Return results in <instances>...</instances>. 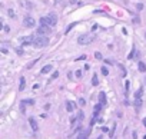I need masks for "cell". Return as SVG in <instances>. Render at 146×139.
<instances>
[{
  "mask_svg": "<svg viewBox=\"0 0 146 139\" xmlns=\"http://www.w3.org/2000/svg\"><path fill=\"white\" fill-rule=\"evenodd\" d=\"M40 23H42V26H54L57 23V16L54 13H50L49 16L42 17L40 19Z\"/></svg>",
  "mask_w": 146,
  "mask_h": 139,
  "instance_id": "6da1fadb",
  "label": "cell"
},
{
  "mask_svg": "<svg viewBox=\"0 0 146 139\" xmlns=\"http://www.w3.org/2000/svg\"><path fill=\"white\" fill-rule=\"evenodd\" d=\"M95 34L93 33H85V34H80L79 37H77V43L79 44H89V43H92L93 40H95Z\"/></svg>",
  "mask_w": 146,
  "mask_h": 139,
  "instance_id": "7a4b0ae2",
  "label": "cell"
},
{
  "mask_svg": "<svg viewBox=\"0 0 146 139\" xmlns=\"http://www.w3.org/2000/svg\"><path fill=\"white\" fill-rule=\"evenodd\" d=\"M49 44V39L46 37V36H36L34 39H33V46L34 47H46Z\"/></svg>",
  "mask_w": 146,
  "mask_h": 139,
  "instance_id": "3957f363",
  "label": "cell"
},
{
  "mask_svg": "<svg viewBox=\"0 0 146 139\" xmlns=\"http://www.w3.org/2000/svg\"><path fill=\"white\" fill-rule=\"evenodd\" d=\"M34 23H36V20H34L33 17H26V19H23V26H24V27H33Z\"/></svg>",
  "mask_w": 146,
  "mask_h": 139,
  "instance_id": "277c9868",
  "label": "cell"
},
{
  "mask_svg": "<svg viewBox=\"0 0 146 139\" xmlns=\"http://www.w3.org/2000/svg\"><path fill=\"white\" fill-rule=\"evenodd\" d=\"M37 33H39V34H50L52 30H50L49 26H40V27L37 29Z\"/></svg>",
  "mask_w": 146,
  "mask_h": 139,
  "instance_id": "5b68a950",
  "label": "cell"
},
{
  "mask_svg": "<svg viewBox=\"0 0 146 139\" xmlns=\"http://www.w3.org/2000/svg\"><path fill=\"white\" fill-rule=\"evenodd\" d=\"M33 36H29V37H23L22 39V46H27V44H33Z\"/></svg>",
  "mask_w": 146,
  "mask_h": 139,
  "instance_id": "8992f818",
  "label": "cell"
},
{
  "mask_svg": "<svg viewBox=\"0 0 146 139\" xmlns=\"http://www.w3.org/2000/svg\"><path fill=\"white\" fill-rule=\"evenodd\" d=\"M19 3H20L23 7L29 9V10H32V9H33V3H30V1H26V0H19Z\"/></svg>",
  "mask_w": 146,
  "mask_h": 139,
  "instance_id": "52a82bcc",
  "label": "cell"
},
{
  "mask_svg": "<svg viewBox=\"0 0 146 139\" xmlns=\"http://www.w3.org/2000/svg\"><path fill=\"white\" fill-rule=\"evenodd\" d=\"M66 109H67V112H73L75 111V103L70 102V100H67L66 102Z\"/></svg>",
  "mask_w": 146,
  "mask_h": 139,
  "instance_id": "ba28073f",
  "label": "cell"
},
{
  "mask_svg": "<svg viewBox=\"0 0 146 139\" xmlns=\"http://www.w3.org/2000/svg\"><path fill=\"white\" fill-rule=\"evenodd\" d=\"M29 123H30V126H32L33 131H37L39 129V126H37V123H36V121L33 118H29Z\"/></svg>",
  "mask_w": 146,
  "mask_h": 139,
  "instance_id": "9c48e42d",
  "label": "cell"
},
{
  "mask_svg": "<svg viewBox=\"0 0 146 139\" xmlns=\"http://www.w3.org/2000/svg\"><path fill=\"white\" fill-rule=\"evenodd\" d=\"M99 102H100L102 105H106V95H105L103 92L99 93Z\"/></svg>",
  "mask_w": 146,
  "mask_h": 139,
  "instance_id": "30bf717a",
  "label": "cell"
},
{
  "mask_svg": "<svg viewBox=\"0 0 146 139\" xmlns=\"http://www.w3.org/2000/svg\"><path fill=\"white\" fill-rule=\"evenodd\" d=\"M89 132H90V131H83V132H80V135L77 136V139H87Z\"/></svg>",
  "mask_w": 146,
  "mask_h": 139,
  "instance_id": "8fae6325",
  "label": "cell"
},
{
  "mask_svg": "<svg viewBox=\"0 0 146 139\" xmlns=\"http://www.w3.org/2000/svg\"><path fill=\"white\" fill-rule=\"evenodd\" d=\"M26 88V79L24 78H20V85H19V90H23Z\"/></svg>",
  "mask_w": 146,
  "mask_h": 139,
  "instance_id": "7c38bea8",
  "label": "cell"
},
{
  "mask_svg": "<svg viewBox=\"0 0 146 139\" xmlns=\"http://www.w3.org/2000/svg\"><path fill=\"white\" fill-rule=\"evenodd\" d=\"M100 109H102V103H99V105H96V106H95V112H93V115H95V118H97V115H99V112H100Z\"/></svg>",
  "mask_w": 146,
  "mask_h": 139,
  "instance_id": "4fadbf2b",
  "label": "cell"
},
{
  "mask_svg": "<svg viewBox=\"0 0 146 139\" xmlns=\"http://www.w3.org/2000/svg\"><path fill=\"white\" fill-rule=\"evenodd\" d=\"M52 70V65H46L43 69H42V75H44V73H49Z\"/></svg>",
  "mask_w": 146,
  "mask_h": 139,
  "instance_id": "5bb4252c",
  "label": "cell"
},
{
  "mask_svg": "<svg viewBox=\"0 0 146 139\" xmlns=\"http://www.w3.org/2000/svg\"><path fill=\"white\" fill-rule=\"evenodd\" d=\"M138 66H139V70H141L142 73H145V72H146V65L143 63V62H139V65H138Z\"/></svg>",
  "mask_w": 146,
  "mask_h": 139,
  "instance_id": "9a60e30c",
  "label": "cell"
},
{
  "mask_svg": "<svg viewBox=\"0 0 146 139\" xmlns=\"http://www.w3.org/2000/svg\"><path fill=\"white\" fill-rule=\"evenodd\" d=\"M92 85H93V86H97V85H99V79H97L96 75H93V78H92Z\"/></svg>",
  "mask_w": 146,
  "mask_h": 139,
  "instance_id": "2e32d148",
  "label": "cell"
},
{
  "mask_svg": "<svg viewBox=\"0 0 146 139\" xmlns=\"http://www.w3.org/2000/svg\"><path fill=\"white\" fill-rule=\"evenodd\" d=\"M100 72H102V75H103V76H108V75H109V70H108V67H106V66H102Z\"/></svg>",
  "mask_w": 146,
  "mask_h": 139,
  "instance_id": "e0dca14e",
  "label": "cell"
},
{
  "mask_svg": "<svg viewBox=\"0 0 146 139\" xmlns=\"http://www.w3.org/2000/svg\"><path fill=\"white\" fill-rule=\"evenodd\" d=\"M22 103H23V105H34V100H33V99H26V100H23Z\"/></svg>",
  "mask_w": 146,
  "mask_h": 139,
  "instance_id": "ac0fdd59",
  "label": "cell"
},
{
  "mask_svg": "<svg viewBox=\"0 0 146 139\" xmlns=\"http://www.w3.org/2000/svg\"><path fill=\"white\" fill-rule=\"evenodd\" d=\"M76 24H77V23H72V24H69V26L66 27V33H69V32H70V30H72V29H73Z\"/></svg>",
  "mask_w": 146,
  "mask_h": 139,
  "instance_id": "d6986e66",
  "label": "cell"
},
{
  "mask_svg": "<svg viewBox=\"0 0 146 139\" xmlns=\"http://www.w3.org/2000/svg\"><path fill=\"white\" fill-rule=\"evenodd\" d=\"M135 98H136V99H142V89H139V90L135 93Z\"/></svg>",
  "mask_w": 146,
  "mask_h": 139,
  "instance_id": "ffe728a7",
  "label": "cell"
},
{
  "mask_svg": "<svg viewBox=\"0 0 146 139\" xmlns=\"http://www.w3.org/2000/svg\"><path fill=\"white\" fill-rule=\"evenodd\" d=\"M135 106H136V109H139V108L142 106V99H136V102H135Z\"/></svg>",
  "mask_w": 146,
  "mask_h": 139,
  "instance_id": "44dd1931",
  "label": "cell"
},
{
  "mask_svg": "<svg viewBox=\"0 0 146 139\" xmlns=\"http://www.w3.org/2000/svg\"><path fill=\"white\" fill-rule=\"evenodd\" d=\"M95 57H96L97 60H100V59H102V53H100V52H96V53H95Z\"/></svg>",
  "mask_w": 146,
  "mask_h": 139,
  "instance_id": "7402d4cb",
  "label": "cell"
},
{
  "mask_svg": "<svg viewBox=\"0 0 146 139\" xmlns=\"http://www.w3.org/2000/svg\"><path fill=\"white\" fill-rule=\"evenodd\" d=\"M83 118H85V115H83V112H79V115H77V119H79V121L82 122V121H83Z\"/></svg>",
  "mask_w": 146,
  "mask_h": 139,
  "instance_id": "603a6c76",
  "label": "cell"
},
{
  "mask_svg": "<svg viewBox=\"0 0 146 139\" xmlns=\"http://www.w3.org/2000/svg\"><path fill=\"white\" fill-rule=\"evenodd\" d=\"M115 129H116V125L113 126V129H112V131H110V133H109V136H110V138H113V135H115Z\"/></svg>",
  "mask_w": 146,
  "mask_h": 139,
  "instance_id": "cb8c5ba5",
  "label": "cell"
},
{
  "mask_svg": "<svg viewBox=\"0 0 146 139\" xmlns=\"http://www.w3.org/2000/svg\"><path fill=\"white\" fill-rule=\"evenodd\" d=\"M56 78H59V72H53V75H52V79H56Z\"/></svg>",
  "mask_w": 146,
  "mask_h": 139,
  "instance_id": "d4e9b609",
  "label": "cell"
},
{
  "mask_svg": "<svg viewBox=\"0 0 146 139\" xmlns=\"http://www.w3.org/2000/svg\"><path fill=\"white\" fill-rule=\"evenodd\" d=\"M76 78H82V70H76Z\"/></svg>",
  "mask_w": 146,
  "mask_h": 139,
  "instance_id": "484cf974",
  "label": "cell"
},
{
  "mask_svg": "<svg viewBox=\"0 0 146 139\" xmlns=\"http://www.w3.org/2000/svg\"><path fill=\"white\" fill-rule=\"evenodd\" d=\"M79 103H80V106H85L86 102H85V99H79Z\"/></svg>",
  "mask_w": 146,
  "mask_h": 139,
  "instance_id": "4316f807",
  "label": "cell"
},
{
  "mask_svg": "<svg viewBox=\"0 0 146 139\" xmlns=\"http://www.w3.org/2000/svg\"><path fill=\"white\" fill-rule=\"evenodd\" d=\"M9 16H10V17H14V11H13V10H9Z\"/></svg>",
  "mask_w": 146,
  "mask_h": 139,
  "instance_id": "83f0119b",
  "label": "cell"
},
{
  "mask_svg": "<svg viewBox=\"0 0 146 139\" xmlns=\"http://www.w3.org/2000/svg\"><path fill=\"white\" fill-rule=\"evenodd\" d=\"M95 122H96V118H93V119H92V121H90V128H92V126H93V125H95Z\"/></svg>",
  "mask_w": 146,
  "mask_h": 139,
  "instance_id": "f1b7e54d",
  "label": "cell"
},
{
  "mask_svg": "<svg viewBox=\"0 0 146 139\" xmlns=\"http://www.w3.org/2000/svg\"><path fill=\"white\" fill-rule=\"evenodd\" d=\"M133 55H135V49L130 52V55H129V59H132V57H133Z\"/></svg>",
  "mask_w": 146,
  "mask_h": 139,
  "instance_id": "f546056e",
  "label": "cell"
},
{
  "mask_svg": "<svg viewBox=\"0 0 146 139\" xmlns=\"http://www.w3.org/2000/svg\"><path fill=\"white\" fill-rule=\"evenodd\" d=\"M136 9H138V10H142V9H143V4H138V7H136Z\"/></svg>",
  "mask_w": 146,
  "mask_h": 139,
  "instance_id": "4dcf8cb0",
  "label": "cell"
},
{
  "mask_svg": "<svg viewBox=\"0 0 146 139\" xmlns=\"http://www.w3.org/2000/svg\"><path fill=\"white\" fill-rule=\"evenodd\" d=\"M4 32H7V33H9V32H10V27H9V26H4Z\"/></svg>",
  "mask_w": 146,
  "mask_h": 139,
  "instance_id": "1f68e13d",
  "label": "cell"
},
{
  "mask_svg": "<svg viewBox=\"0 0 146 139\" xmlns=\"http://www.w3.org/2000/svg\"><path fill=\"white\" fill-rule=\"evenodd\" d=\"M16 52H17L19 55H23V50H22V49H16Z\"/></svg>",
  "mask_w": 146,
  "mask_h": 139,
  "instance_id": "d6a6232c",
  "label": "cell"
},
{
  "mask_svg": "<svg viewBox=\"0 0 146 139\" xmlns=\"http://www.w3.org/2000/svg\"><path fill=\"white\" fill-rule=\"evenodd\" d=\"M133 139H138V133L136 132H133Z\"/></svg>",
  "mask_w": 146,
  "mask_h": 139,
  "instance_id": "836d02e7",
  "label": "cell"
},
{
  "mask_svg": "<svg viewBox=\"0 0 146 139\" xmlns=\"http://www.w3.org/2000/svg\"><path fill=\"white\" fill-rule=\"evenodd\" d=\"M143 125H145V126H146V118H145V119H143Z\"/></svg>",
  "mask_w": 146,
  "mask_h": 139,
  "instance_id": "e575fe53",
  "label": "cell"
},
{
  "mask_svg": "<svg viewBox=\"0 0 146 139\" xmlns=\"http://www.w3.org/2000/svg\"><path fill=\"white\" fill-rule=\"evenodd\" d=\"M76 1H77V0H70V3H76Z\"/></svg>",
  "mask_w": 146,
  "mask_h": 139,
  "instance_id": "d590c367",
  "label": "cell"
},
{
  "mask_svg": "<svg viewBox=\"0 0 146 139\" xmlns=\"http://www.w3.org/2000/svg\"><path fill=\"white\" fill-rule=\"evenodd\" d=\"M97 139H102V136H99V138H97Z\"/></svg>",
  "mask_w": 146,
  "mask_h": 139,
  "instance_id": "8d00e7d4",
  "label": "cell"
},
{
  "mask_svg": "<svg viewBox=\"0 0 146 139\" xmlns=\"http://www.w3.org/2000/svg\"><path fill=\"white\" fill-rule=\"evenodd\" d=\"M145 37H146V34H145Z\"/></svg>",
  "mask_w": 146,
  "mask_h": 139,
  "instance_id": "74e56055",
  "label": "cell"
}]
</instances>
